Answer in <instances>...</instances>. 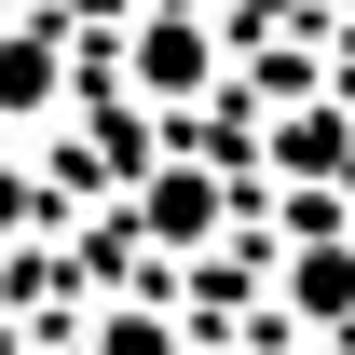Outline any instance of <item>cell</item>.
<instances>
[{
	"label": "cell",
	"instance_id": "cell-3",
	"mask_svg": "<svg viewBox=\"0 0 355 355\" xmlns=\"http://www.w3.org/2000/svg\"><path fill=\"white\" fill-rule=\"evenodd\" d=\"M96 355H178V342L150 328V314H110V328H96Z\"/></svg>",
	"mask_w": 355,
	"mask_h": 355
},
{
	"label": "cell",
	"instance_id": "cell-2",
	"mask_svg": "<svg viewBox=\"0 0 355 355\" xmlns=\"http://www.w3.org/2000/svg\"><path fill=\"white\" fill-rule=\"evenodd\" d=\"M287 301H314L328 328H342V301H355V260H301V273H287Z\"/></svg>",
	"mask_w": 355,
	"mask_h": 355
},
{
	"label": "cell",
	"instance_id": "cell-1",
	"mask_svg": "<svg viewBox=\"0 0 355 355\" xmlns=\"http://www.w3.org/2000/svg\"><path fill=\"white\" fill-rule=\"evenodd\" d=\"M137 83H150V96H178V83H205V28H178V14H164V28L137 42Z\"/></svg>",
	"mask_w": 355,
	"mask_h": 355
}]
</instances>
